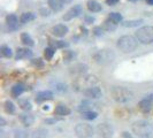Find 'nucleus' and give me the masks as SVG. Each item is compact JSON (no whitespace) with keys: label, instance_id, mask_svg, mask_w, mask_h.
I'll list each match as a JSON object with an SVG mask.
<instances>
[{"label":"nucleus","instance_id":"2f4dec72","mask_svg":"<svg viewBox=\"0 0 153 138\" xmlns=\"http://www.w3.org/2000/svg\"><path fill=\"white\" fill-rule=\"evenodd\" d=\"M82 116H83V119H85V120H94V119H97L98 113L97 112H93V111H88V112H83Z\"/></svg>","mask_w":153,"mask_h":138},{"label":"nucleus","instance_id":"20e7f679","mask_svg":"<svg viewBox=\"0 0 153 138\" xmlns=\"http://www.w3.org/2000/svg\"><path fill=\"white\" fill-rule=\"evenodd\" d=\"M136 38L142 44H152L153 43V27L146 25L139 28L136 31Z\"/></svg>","mask_w":153,"mask_h":138},{"label":"nucleus","instance_id":"2eb2a0df","mask_svg":"<svg viewBox=\"0 0 153 138\" xmlns=\"http://www.w3.org/2000/svg\"><path fill=\"white\" fill-rule=\"evenodd\" d=\"M53 98V93L48 90L46 91H40L37 93L36 96V101L37 102H42V101H45V100H51Z\"/></svg>","mask_w":153,"mask_h":138},{"label":"nucleus","instance_id":"cd10ccee","mask_svg":"<svg viewBox=\"0 0 153 138\" xmlns=\"http://www.w3.org/2000/svg\"><path fill=\"white\" fill-rule=\"evenodd\" d=\"M47 130H45V129H37V130L33 131V134H32V136L31 137L32 138H46L47 137Z\"/></svg>","mask_w":153,"mask_h":138},{"label":"nucleus","instance_id":"c9c22d12","mask_svg":"<svg viewBox=\"0 0 153 138\" xmlns=\"http://www.w3.org/2000/svg\"><path fill=\"white\" fill-rule=\"evenodd\" d=\"M32 65L35 67H43L44 66V62H43L42 59H35V60H32Z\"/></svg>","mask_w":153,"mask_h":138},{"label":"nucleus","instance_id":"ddd939ff","mask_svg":"<svg viewBox=\"0 0 153 138\" xmlns=\"http://www.w3.org/2000/svg\"><path fill=\"white\" fill-rule=\"evenodd\" d=\"M6 23H7V27L9 31H14L19 28V19L17 16L14 14H9L6 17Z\"/></svg>","mask_w":153,"mask_h":138},{"label":"nucleus","instance_id":"a19ab883","mask_svg":"<svg viewBox=\"0 0 153 138\" xmlns=\"http://www.w3.org/2000/svg\"><path fill=\"white\" fill-rule=\"evenodd\" d=\"M55 122H56V121L53 120V119H52V120H45V123H50V124H53V123H55Z\"/></svg>","mask_w":153,"mask_h":138},{"label":"nucleus","instance_id":"0eeeda50","mask_svg":"<svg viewBox=\"0 0 153 138\" xmlns=\"http://www.w3.org/2000/svg\"><path fill=\"white\" fill-rule=\"evenodd\" d=\"M96 131L98 134L99 138H112L114 135V129L108 123H100L97 125Z\"/></svg>","mask_w":153,"mask_h":138},{"label":"nucleus","instance_id":"7c9ffc66","mask_svg":"<svg viewBox=\"0 0 153 138\" xmlns=\"http://www.w3.org/2000/svg\"><path fill=\"white\" fill-rule=\"evenodd\" d=\"M4 108H5V112L7 113V114H13L14 112H15V106H14V104L12 102V101H5V105H4Z\"/></svg>","mask_w":153,"mask_h":138},{"label":"nucleus","instance_id":"dca6fc26","mask_svg":"<svg viewBox=\"0 0 153 138\" xmlns=\"http://www.w3.org/2000/svg\"><path fill=\"white\" fill-rule=\"evenodd\" d=\"M48 2V6L50 8L53 10V12H60L62 8H63V0H47Z\"/></svg>","mask_w":153,"mask_h":138},{"label":"nucleus","instance_id":"4468645a","mask_svg":"<svg viewBox=\"0 0 153 138\" xmlns=\"http://www.w3.org/2000/svg\"><path fill=\"white\" fill-rule=\"evenodd\" d=\"M32 56V51L29 48H17L16 51V60H21V59H29Z\"/></svg>","mask_w":153,"mask_h":138},{"label":"nucleus","instance_id":"1a4fd4ad","mask_svg":"<svg viewBox=\"0 0 153 138\" xmlns=\"http://www.w3.org/2000/svg\"><path fill=\"white\" fill-rule=\"evenodd\" d=\"M81 14H82V7L79 5H77V6H74V7L70 8L68 12L63 15L62 19H63V21H70V20H73L75 17H78Z\"/></svg>","mask_w":153,"mask_h":138},{"label":"nucleus","instance_id":"de8ad7c7","mask_svg":"<svg viewBox=\"0 0 153 138\" xmlns=\"http://www.w3.org/2000/svg\"><path fill=\"white\" fill-rule=\"evenodd\" d=\"M129 1H131V2H136V1H139V0H129Z\"/></svg>","mask_w":153,"mask_h":138},{"label":"nucleus","instance_id":"7ed1b4c3","mask_svg":"<svg viewBox=\"0 0 153 138\" xmlns=\"http://www.w3.org/2000/svg\"><path fill=\"white\" fill-rule=\"evenodd\" d=\"M111 93H112L113 99L120 104L127 102L132 98V92L130 90H128L127 88H123V86H114L112 89Z\"/></svg>","mask_w":153,"mask_h":138},{"label":"nucleus","instance_id":"c85d7f7f","mask_svg":"<svg viewBox=\"0 0 153 138\" xmlns=\"http://www.w3.org/2000/svg\"><path fill=\"white\" fill-rule=\"evenodd\" d=\"M19 105H20V107L22 108L23 111H31V108H32L31 102L27 99H20L19 100Z\"/></svg>","mask_w":153,"mask_h":138},{"label":"nucleus","instance_id":"4c0bfd02","mask_svg":"<svg viewBox=\"0 0 153 138\" xmlns=\"http://www.w3.org/2000/svg\"><path fill=\"white\" fill-rule=\"evenodd\" d=\"M119 2V0H106V4L109 5V6H114Z\"/></svg>","mask_w":153,"mask_h":138},{"label":"nucleus","instance_id":"f8f14e48","mask_svg":"<svg viewBox=\"0 0 153 138\" xmlns=\"http://www.w3.org/2000/svg\"><path fill=\"white\" fill-rule=\"evenodd\" d=\"M51 32L55 37H63L68 32V27L65 25V24H56L51 29Z\"/></svg>","mask_w":153,"mask_h":138},{"label":"nucleus","instance_id":"9d476101","mask_svg":"<svg viewBox=\"0 0 153 138\" xmlns=\"http://www.w3.org/2000/svg\"><path fill=\"white\" fill-rule=\"evenodd\" d=\"M85 97H88L89 99H98L101 97V90H100L98 86H90V88H86L83 91Z\"/></svg>","mask_w":153,"mask_h":138},{"label":"nucleus","instance_id":"412c9836","mask_svg":"<svg viewBox=\"0 0 153 138\" xmlns=\"http://www.w3.org/2000/svg\"><path fill=\"white\" fill-rule=\"evenodd\" d=\"M20 120L25 127H30L35 121V117L31 114H21L20 115Z\"/></svg>","mask_w":153,"mask_h":138},{"label":"nucleus","instance_id":"b1692460","mask_svg":"<svg viewBox=\"0 0 153 138\" xmlns=\"http://www.w3.org/2000/svg\"><path fill=\"white\" fill-rule=\"evenodd\" d=\"M94 107V105L92 104L91 101H89V100H84V101H82L81 102V105H79V107L78 109L83 113V112H88V111H92V108Z\"/></svg>","mask_w":153,"mask_h":138},{"label":"nucleus","instance_id":"f3484780","mask_svg":"<svg viewBox=\"0 0 153 138\" xmlns=\"http://www.w3.org/2000/svg\"><path fill=\"white\" fill-rule=\"evenodd\" d=\"M86 70H88V67L83 65V63H77L75 66H73L71 68H70V73L71 74H75V75H83L86 73Z\"/></svg>","mask_w":153,"mask_h":138},{"label":"nucleus","instance_id":"39448f33","mask_svg":"<svg viewBox=\"0 0 153 138\" xmlns=\"http://www.w3.org/2000/svg\"><path fill=\"white\" fill-rule=\"evenodd\" d=\"M93 59L99 65H108L114 61L115 54L112 50H100L93 55Z\"/></svg>","mask_w":153,"mask_h":138},{"label":"nucleus","instance_id":"473e14b6","mask_svg":"<svg viewBox=\"0 0 153 138\" xmlns=\"http://www.w3.org/2000/svg\"><path fill=\"white\" fill-rule=\"evenodd\" d=\"M54 54H55V48H53V47H47V48H45V51H44V56H45V59L47 61L52 60Z\"/></svg>","mask_w":153,"mask_h":138},{"label":"nucleus","instance_id":"72a5a7b5","mask_svg":"<svg viewBox=\"0 0 153 138\" xmlns=\"http://www.w3.org/2000/svg\"><path fill=\"white\" fill-rule=\"evenodd\" d=\"M1 55L2 56H5V58H12L13 56V52H12V50H10V47H8V46H2L1 47Z\"/></svg>","mask_w":153,"mask_h":138},{"label":"nucleus","instance_id":"49530a36","mask_svg":"<svg viewBox=\"0 0 153 138\" xmlns=\"http://www.w3.org/2000/svg\"><path fill=\"white\" fill-rule=\"evenodd\" d=\"M0 121H1V125H5V120L4 119H1Z\"/></svg>","mask_w":153,"mask_h":138},{"label":"nucleus","instance_id":"c756f323","mask_svg":"<svg viewBox=\"0 0 153 138\" xmlns=\"http://www.w3.org/2000/svg\"><path fill=\"white\" fill-rule=\"evenodd\" d=\"M50 46L53 48H62V47L68 46V44L65 43L63 40H50Z\"/></svg>","mask_w":153,"mask_h":138},{"label":"nucleus","instance_id":"c03bdc74","mask_svg":"<svg viewBox=\"0 0 153 138\" xmlns=\"http://www.w3.org/2000/svg\"><path fill=\"white\" fill-rule=\"evenodd\" d=\"M146 2H147L149 5H153V0H146Z\"/></svg>","mask_w":153,"mask_h":138},{"label":"nucleus","instance_id":"6ab92c4d","mask_svg":"<svg viewBox=\"0 0 153 138\" xmlns=\"http://www.w3.org/2000/svg\"><path fill=\"white\" fill-rule=\"evenodd\" d=\"M54 113L56 115H60V116H66V115L70 114V109L68 108V106H66L63 104H59L55 106Z\"/></svg>","mask_w":153,"mask_h":138},{"label":"nucleus","instance_id":"9b49d317","mask_svg":"<svg viewBox=\"0 0 153 138\" xmlns=\"http://www.w3.org/2000/svg\"><path fill=\"white\" fill-rule=\"evenodd\" d=\"M98 79H96L94 76H86V77H82V78H78V81L76 82V85L78 88H90V86H93V83H97Z\"/></svg>","mask_w":153,"mask_h":138},{"label":"nucleus","instance_id":"f257e3e1","mask_svg":"<svg viewBox=\"0 0 153 138\" xmlns=\"http://www.w3.org/2000/svg\"><path fill=\"white\" fill-rule=\"evenodd\" d=\"M131 129L138 138H153V125L145 120L136 121Z\"/></svg>","mask_w":153,"mask_h":138},{"label":"nucleus","instance_id":"f704fd0d","mask_svg":"<svg viewBox=\"0 0 153 138\" xmlns=\"http://www.w3.org/2000/svg\"><path fill=\"white\" fill-rule=\"evenodd\" d=\"M108 19H111V20H112V21H114L115 23L122 22V15H121L120 13H115V12H113V13H111V14H109Z\"/></svg>","mask_w":153,"mask_h":138},{"label":"nucleus","instance_id":"e433bc0d","mask_svg":"<svg viewBox=\"0 0 153 138\" xmlns=\"http://www.w3.org/2000/svg\"><path fill=\"white\" fill-rule=\"evenodd\" d=\"M56 90H58L59 92H63V91H66L67 89H66V85L59 84V85H56Z\"/></svg>","mask_w":153,"mask_h":138},{"label":"nucleus","instance_id":"79ce46f5","mask_svg":"<svg viewBox=\"0 0 153 138\" xmlns=\"http://www.w3.org/2000/svg\"><path fill=\"white\" fill-rule=\"evenodd\" d=\"M122 136L124 138H131V135H129V134H128V132H123L122 134Z\"/></svg>","mask_w":153,"mask_h":138},{"label":"nucleus","instance_id":"423d86ee","mask_svg":"<svg viewBox=\"0 0 153 138\" xmlns=\"http://www.w3.org/2000/svg\"><path fill=\"white\" fill-rule=\"evenodd\" d=\"M75 134L78 138H92L93 128L88 123H78L75 127Z\"/></svg>","mask_w":153,"mask_h":138},{"label":"nucleus","instance_id":"a18cd8bd","mask_svg":"<svg viewBox=\"0 0 153 138\" xmlns=\"http://www.w3.org/2000/svg\"><path fill=\"white\" fill-rule=\"evenodd\" d=\"M71 1H73V0H63V2H65V4H70Z\"/></svg>","mask_w":153,"mask_h":138},{"label":"nucleus","instance_id":"4be33fe9","mask_svg":"<svg viewBox=\"0 0 153 138\" xmlns=\"http://www.w3.org/2000/svg\"><path fill=\"white\" fill-rule=\"evenodd\" d=\"M23 91H24V86L22 84H16L12 88L10 93H12V97L13 98H19L23 93Z\"/></svg>","mask_w":153,"mask_h":138},{"label":"nucleus","instance_id":"5701e85b","mask_svg":"<svg viewBox=\"0 0 153 138\" xmlns=\"http://www.w3.org/2000/svg\"><path fill=\"white\" fill-rule=\"evenodd\" d=\"M21 42H22L23 44L25 46H33L35 45V43H33V39L31 38V36L29 33H27V32H23L21 33Z\"/></svg>","mask_w":153,"mask_h":138},{"label":"nucleus","instance_id":"a878e982","mask_svg":"<svg viewBox=\"0 0 153 138\" xmlns=\"http://www.w3.org/2000/svg\"><path fill=\"white\" fill-rule=\"evenodd\" d=\"M10 138H28V134L27 131L21 130V129H15L12 131Z\"/></svg>","mask_w":153,"mask_h":138},{"label":"nucleus","instance_id":"a211bd4d","mask_svg":"<svg viewBox=\"0 0 153 138\" xmlns=\"http://www.w3.org/2000/svg\"><path fill=\"white\" fill-rule=\"evenodd\" d=\"M86 7H88V9H89L90 12H92V13H98V12H100V10L102 9L101 5H100L97 0H89V1L86 2Z\"/></svg>","mask_w":153,"mask_h":138},{"label":"nucleus","instance_id":"393cba45","mask_svg":"<svg viewBox=\"0 0 153 138\" xmlns=\"http://www.w3.org/2000/svg\"><path fill=\"white\" fill-rule=\"evenodd\" d=\"M32 20H35V14L33 13H23L22 15L20 16V22L21 23H29L30 21H32Z\"/></svg>","mask_w":153,"mask_h":138},{"label":"nucleus","instance_id":"aec40b11","mask_svg":"<svg viewBox=\"0 0 153 138\" xmlns=\"http://www.w3.org/2000/svg\"><path fill=\"white\" fill-rule=\"evenodd\" d=\"M116 24L117 23H115L114 21H112L111 19H108L106 20L104 24H102V29L105 31H107V32H113V31L116 30Z\"/></svg>","mask_w":153,"mask_h":138},{"label":"nucleus","instance_id":"bb28decb","mask_svg":"<svg viewBox=\"0 0 153 138\" xmlns=\"http://www.w3.org/2000/svg\"><path fill=\"white\" fill-rule=\"evenodd\" d=\"M143 23V20H130V21H124L122 22V25L126 28H135Z\"/></svg>","mask_w":153,"mask_h":138},{"label":"nucleus","instance_id":"37998d69","mask_svg":"<svg viewBox=\"0 0 153 138\" xmlns=\"http://www.w3.org/2000/svg\"><path fill=\"white\" fill-rule=\"evenodd\" d=\"M86 21H88V22H93L94 19H93V17H89V19H86Z\"/></svg>","mask_w":153,"mask_h":138},{"label":"nucleus","instance_id":"6e6552de","mask_svg":"<svg viewBox=\"0 0 153 138\" xmlns=\"http://www.w3.org/2000/svg\"><path fill=\"white\" fill-rule=\"evenodd\" d=\"M138 107H139V109H140L143 113H147V112H150V111H151V108L153 107V93L152 94L146 96L144 99L140 100V101H139V104H138Z\"/></svg>","mask_w":153,"mask_h":138},{"label":"nucleus","instance_id":"58836bf2","mask_svg":"<svg viewBox=\"0 0 153 138\" xmlns=\"http://www.w3.org/2000/svg\"><path fill=\"white\" fill-rule=\"evenodd\" d=\"M101 31H102V30H101V28H94V33H96L97 36H100V35L102 33Z\"/></svg>","mask_w":153,"mask_h":138},{"label":"nucleus","instance_id":"f03ea898","mask_svg":"<svg viewBox=\"0 0 153 138\" xmlns=\"http://www.w3.org/2000/svg\"><path fill=\"white\" fill-rule=\"evenodd\" d=\"M137 38L132 36H122L117 40V47L123 53H131L137 48Z\"/></svg>","mask_w":153,"mask_h":138},{"label":"nucleus","instance_id":"ea45409f","mask_svg":"<svg viewBox=\"0 0 153 138\" xmlns=\"http://www.w3.org/2000/svg\"><path fill=\"white\" fill-rule=\"evenodd\" d=\"M40 12L43 13V14H42L43 16H48V15H50V12H48L47 9H40Z\"/></svg>","mask_w":153,"mask_h":138}]
</instances>
